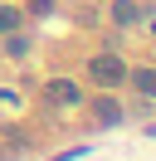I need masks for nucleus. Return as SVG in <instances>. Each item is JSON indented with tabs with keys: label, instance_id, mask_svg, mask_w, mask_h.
<instances>
[{
	"label": "nucleus",
	"instance_id": "nucleus-1",
	"mask_svg": "<svg viewBox=\"0 0 156 161\" xmlns=\"http://www.w3.org/2000/svg\"><path fill=\"white\" fill-rule=\"evenodd\" d=\"M88 73H93V83H103V88H117V83H127V64L117 59V54H93Z\"/></svg>",
	"mask_w": 156,
	"mask_h": 161
},
{
	"label": "nucleus",
	"instance_id": "nucleus-2",
	"mask_svg": "<svg viewBox=\"0 0 156 161\" xmlns=\"http://www.w3.org/2000/svg\"><path fill=\"white\" fill-rule=\"evenodd\" d=\"M44 98H49V103H58V108H68V103H78L83 93H78V83H73V78H54V83L44 88Z\"/></svg>",
	"mask_w": 156,
	"mask_h": 161
},
{
	"label": "nucleus",
	"instance_id": "nucleus-3",
	"mask_svg": "<svg viewBox=\"0 0 156 161\" xmlns=\"http://www.w3.org/2000/svg\"><path fill=\"white\" fill-rule=\"evenodd\" d=\"M107 15H112V25H136L142 20V5H136V0H112Z\"/></svg>",
	"mask_w": 156,
	"mask_h": 161
},
{
	"label": "nucleus",
	"instance_id": "nucleus-4",
	"mask_svg": "<svg viewBox=\"0 0 156 161\" xmlns=\"http://www.w3.org/2000/svg\"><path fill=\"white\" fill-rule=\"evenodd\" d=\"M93 117L107 127V122H122V108H117L112 98H98V103H93Z\"/></svg>",
	"mask_w": 156,
	"mask_h": 161
},
{
	"label": "nucleus",
	"instance_id": "nucleus-5",
	"mask_svg": "<svg viewBox=\"0 0 156 161\" xmlns=\"http://www.w3.org/2000/svg\"><path fill=\"white\" fill-rule=\"evenodd\" d=\"M132 88L142 93V98H156V69H136L132 73Z\"/></svg>",
	"mask_w": 156,
	"mask_h": 161
},
{
	"label": "nucleus",
	"instance_id": "nucleus-6",
	"mask_svg": "<svg viewBox=\"0 0 156 161\" xmlns=\"http://www.w3.org/2000/svg\"><path fill=\"white\" fill-rule=\"evenodd\" d=\"M20 30V10L15 5H0V34H15Z\"/></svg>",
	"mask_w": 156,
	"mask_h": 161
},
{
	"label": "nucleus",
	"instance_id": "nucleus-7",
	"mask_svg": "<svg viewBox=\"0 0 156 161\" xmlns=\"http://www.w3.org/2000/svg\"><path fill=\"white\" fill-rule=\"evenodd\" d=\"M29 10H34V15H49V10H54V0H29Z\"/></svg>",
	"mask_w": 156,
	"mask_h": 161
}]
</instances>
